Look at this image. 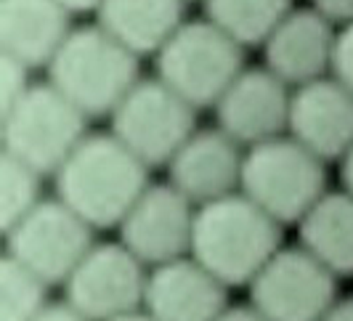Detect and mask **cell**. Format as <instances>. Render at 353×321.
Here are the masks:
<instances>
[{
	"instance_id": "obj_1",
	"label": "cell",
	"mask_w": 353,
	"mask_h": 321,
	"mask_svg": "<svg viewBox=\"0 0 353 321\" xmlns=\"http://www.w3.org/2000/svg\"><path fill=\"white\" fill-rule=\"evenodd\" d=\"M56 199L93 231L117 229L149 186V167L112 133H90L53 176Z\"/></svg>"
},
{
	"instance_id": "obj_2",
	"label": "cell",
	"mask_w": 353,
	"mask_h": 321,
	"mask_svg": "<svg viewBox=\"0 0 353 321\" xmlns=\"http://www.w3.org/2000/svg\"><path fill=\"white\" fill-rule=\"evenodd\" d=\"M279 250L282 226L261 213L248 196L231 194L196 207L189 258L226 289L250 287Z\"/></svg>"
},
{
	"instance_id": "obj_3",
	"label": "cell",
	"mask_w": 353,
	"mask_h": 321,
	"mask_svg": "<svg viewBox=\"0 0 353 321\" xmlns=\"http://www.w3.org/2000/svg\"><path fill=\"white\" fill-rule=\"evenodd\" d=\"M139 61V56L106 35L99 24L74 27L46 70V83L88 120L112 117V112L141 80Z\"/></svg>"
},
{
	"instance_id": "obj_4",
	"label": "cell",
	"mask_w": 353,
	"mask_h": 321,
	"mask_svg": "<svg viewBox=\"0 0 353 321\" xmlns=\"http://www.w3.org/2000/svg\"><path fill=\"white\" fill-rule=\"evenodd\" d=\"M327 191V165L290 136L245 152L239 194L282 229L298 226Z\"/></svg>"
},
{
	"instance_id": "obj_5",
	"label": "cell",
	"mask_w": 353,
	"mask_h": 321,
	"mask_svg": "<svg viewBox=\"0 0 353 321\" xmlns=\"http://www.w3.org/2000/svg\"><path fill=\"white\" fill-rule=\"evenodd\" d=\"M245 70V48L208 19L183 21L154 56V77L196 112L215 107Z\"/></svg>"
},
{
	"instance_id": "obj_6",
	"label": "cell",
	"mask_w": 353,
	"mask_h": 321,
	"mask_svg": "<svg viewBox=\"0 0 353 321\" xmlns=\"http://www.w3.org/2000/svg\"><path fill=\"white\" fill-rule=\"evenodd\" d=\"M88 136V117L48 83H35L17 107L0 114L3 154L43 178H53Z\"/></svg>"
},
{
	"instance_id": "obj_7",
	"label": "cell",
	"mask_w": 353,
	"mask_h": 321,
	"mask_svg": "<svg viewBox=\"0 0 353 321\" xmlns=\"http://www.w3.org/2000/svg\"><path fill=\"white\" fill-rule=\"evenodd\" d=\"M196 130V109L157 77H141L109 117V133L149 170L168 167Z\"/></svg>"
},
{
	"instance_id": "obj_8",
	"label": "cell",
	"mask_w": 353,
	"mask_h": 321,
	"mask_svg": "<svg viewBox=\"0 0 353 321\" xmlns=\"http://www.w3.org/2000/svg\"><path fill=\"white\" fill-rule=\"evenodd\" d=\"M93 229L56 196L43 199L27 218L6 231V255L48 287H64L93 250Z\"/></svg>"
},
{
	"instance_id": "obj_9",
	"label": "cell",
	"mask_w": 353,
	"mask_h": 321,
	"mask_svg": "<svg viewBox=\"0 0 353 321\" xmlns=\"http://www.w3.org/2000/svg\"><path fill=\"white\" fill-rule=\"evenodd\" d=\"M149 268L120 242L93 245L64 284V303L85 321H120L141 313Z\"/></svg>"
},
{
	"instance_id": "obj_10",
	"label": "cell",
	"mask_w": 353,
	"mask_h": 321,
	"mask_svg": "<svg viewBox=\"0 0 353 321\" xmlns=\"http://www.w3.org/2000/svg\"><path fill=\"white\" fill-rule=\"evenodd\" d=\"M248 292L265 321H321L337 303V279L295 245L276 252Z\"/></svg>"
},
{
	"instance_id": "obj_11",
	"label": "cell",
	"mask_w": 353,
	"mask_h": 321,
	"mask_svg": "<svg viewBox=\"0 0 353 321\" xmlns=\"http://www.w3.org/2000/svg\"><path fill=\"white\" fill-rule=\"evenodd\" d=\"M196 207L170 183H149L117 226L120 245L149 268L189 258Z\"/></svg>"
},
{
	"instance_id": "obj_12",
	"label": "cell",
	"mask_w": 353,
	"mask_h": 321,
	"mask_svg": "<svg viewBox=\"0 0 353 321\" xmlns=\"http://www.w3.org/2000/svg\"><path fill=\"white\" fill-rule=\"evenodd\" d=\"M292 90L265 67L245 70L212 107L215 127L245 152L287 136Z\"/></svg>"
},
{
	"instance_id": "obj_13",
	"label": "cell",
	"mask_w": 353,
	"mask_h": 321,
	"mask_svg": "<svg viewBox=\"0 0 353 321\" xmlns=\"http://www.w3.org/2000/svg\"><path fill=\"white\" fill-rule=\"evenodd\" d=\"M337 30L308 8H292L263 43V67L290 90L332 74Z\"/></svg>"
},
{
	"instance_id": "obj_14",
	"label": "cell",
	"mask_w": 353,
	"mask_h": 321,
	"mask_svg": "<svg viewBox=\"0 0 353 321\" xmlns=\"http://www.w3.org/2000/svg\"><path fill=\"white\" fill-rule=\"evenodd\" d=\"M245 149L218 127H199L170 160L168 183L194 207L239 194Z\"/></svg>"
},
{
	"instance_id": "obj_15",
	"label": "cell",
	"mask_w": 353,
	"mask_h": 321,
	"mask_svg": "<svg viewBox=\"0 0 353 321\" xmlns=\"http://www.w3.org/2000/svg\"><path fill=\"white\" fill-rule=\"evenodd\" d=\"M287 136L324 165L343 162L353 149V93L335 77L292 90Z\"/></svg>"
},
{
	"instance_id": "obj_16",
	"label": "cell",
	"mask_w": 353,
	"mask_h": 321,
	"mask_svg": "<svg viewBox=\"0 0 353 321\" xmlns=\"http://www.w3.org/2000/svg\"><path fill=\"white\" fill-rule=\"evenodd\" d=\"M229 308V289L192 258L149 271L141 313L152 321H218Z\"/></svg>"
},
{
	"instance_id": "obj_17",
	"label": "cell",
	"mask_w": 353,
	"mask_h": 321,
	"mask_svg": "<svg viewBox=\"0 0 353 321\" xmlns=\"http://www.w3.org/2000/svg\"><path fill=\"white\" fill-rule=\"evenodd\" d=\"M72 14L56 0H0V54L48 70L72 35Z\"/></svg>"
},
{
	"instance_id": "obj_18",
	"label": "cell",
	"mask_w": 353,
	"mask_h": 321,
	"mask_svg": "<svg viewBox=\"0 0 353 321\" xmlns=\"http://www.w3.org/2000/svg\"><path fill=\"white\" fill-rule=\"evenodd\" d=\"M186 0H104L96 24L130 54L157 56V51L183 27Z\"/></svg>"
},
{
	"instance_id": "obj_19",
	"label": "cell",
	"mask_w": 353,
	"mask_h": 321,
	"mask_svg": "<svg viewBox=\"0 0 353 321\" xmlns=\"http://www.w3.org/2000/svg\"><path fill=\"white\" fill-rule=\"evenodd\" d=\"M298 247L335 279L353 276V196L327 191L298 223Z\"/></svg>"
},
{
	"instance_id": "obj_20",
	"label": "cell",
	"mask_w": 353,
	"mask_h": 321,
	"mask_svg": "<svg viewBox=\"0 0 353 321\" xmlns=\"http://www.w3.org/2000/svg\"><path fill=\"white\" fill-rule=\"evenodd\" d=\"M202 11L215 30L248 51L263 48L292 11V0H202Z\"/></svg>"
},
{
	"instance_id": "obj_21",
	"label": "cell",
	"mask_w": 353,
	"mask_h": 321,
	"mask_svg": "<svg viewBox=\"0 0 353 321\" xmlns=\"http://www.w3.org/2000/svg\"><path fill=\"white\" fill-rule=\"evenodd\" d=\"M48 289L43 279L3 255L0 260V321H37L48 311Z\"/></svg>"
},
{
	"instance_id": "obj_22",
	"label": "cell",
	"mask_w": 353,
	"mask_h": 321,
	"mask_svg": "<svg viewBox=\"0 0 353 321\" xmlns=\"http://www.w3.org/2000/svg\"><path fill=\"white\" fill-rule=\"evenodd\" d=\"M43 176L0 152V231H11L43 202Z\"/></svg>"
},
{
	"instance_id": "obj_23",
	"label": "cell",
	"mask_w": 353,
	"mask_h": 321,
	"mask_svg": "<svg viewBox=\"0 0 353 321\" xmlns=\"http://www.w3.org/2000/svg\"><path fill=\"white\" fill-rule=\"evenodd\" d=\"M32 70L11 56L0 54V114L14 109L32 90Z\"/></svg>"
},
{
	"instance_id": "obj_24",
	"label": "cell",
	"mask_w": 353,
	"mask_h": 321,
	"mask_svg": "<svg viewBox=\"0 0 353 321\" xmlns=\"http://www.w3.org/2000/svg\"><path fill=\"white\" fill-rule=\"evenodd\" d=\"M343 88L353 93V27H345L337 32L335 59H332V74Z\"/></svg>"
},
{
	"instance_id": "obj_25",
	"label": "cell",
	"mask_w": 353,
	"mask_h": 321,
	"mask_svg": "<svg viewBox=\"0 0 353 321\" xmlns=\"http://www.w3.org/2000/svg\"><path fill=\"white\" fill-rule=\"evenodd\" d=\"M311 8L321 19H327L337 32L353 27V0H311Z\"/></svg>"
},
{
	"instance_id": "obj_26",
	"label": "cell",
	"mask_w": 353,
	"mask_h": 321,
	"mask_svg": "<svg viewBox=\"0 0 353 321\" xmlns=\"http://www.w3.org/2000/svg\"><path fill=\"white\" fill-rule=\"evenodd\" d=\"M37 321H85V319H80V316L72 311L70 305L61 300V303L48 305V311H46V313H43Z\"/></svg>"
},
{
	"instance_id": "obj_27",
	"label": "cell",
	"mask_w": 353,
	"mask_h": 321,
	"mask_svg": "<svg viewBox=\"0 0 353 321\" xmlns=\"http://www.w3.org/2000/svg\"><path fill=\"white\" fill-rule=\"evenodd\" d=\"M218 321H265L261 313H255L250 305H229Z\"/></svg>"
},
{
	"instance_id": "obj_28",
	"label": "cell",
	"mask_w": 353,
	"mask_h": 321,
	"mask_svg": "<svg viewBox=\"0 0 353 321\" xmlns=\"http://www.w3.org/2000/svg\"><path fill=\"white\" fill-rule=\"evenodd\" d=\"M321 321H353V298L337 300Z\"/></svg>"
},
{
	"instance_id": "obj_29",
	"label": "cell",
	"mask_w": 353,
	"mask_h": 321,
	"mask_svg": "<svg viewBox=\"0 0 353 321\" xmlns=\"http://www.w3.org/2000/svg\"><path fill=\"white\" fill-rule=\"evenodd\" d=\"M56 3L64 6L72 17H74V14H96L104 0H56Z\"/></svg>"
},
{
	"instance_id": "obj_30",
	"label": "cell",
	"mask_w": 353,
	"mask_h": 321,
	"mask_svg": "<svg viewBox=\"0 0 353 321\" xmlns=\"http://www.w3.org/2000/svg\"><path fill=\"white\" fill-rule=\"evenodd\" d=\"M340 189L353 196V149L345 154V160L340 162Z\"/></svg>"
},
{
	"instance_id": "obj_31",
	"label": "cell",
	"mask_w": 353,
	"mask_h": 321,
	"mask_svg": "<svg viewBox=\"0 0 353 321\" xmlns=\"http://www.w3.org/2000/svg\"><path fill=\"white\" fill-rule=\"evenodd\" d=\"M120 321H152L149 316H143V313H133V316H128V319H120Z\"/></svg>"
},
{
	"instance_id": "obj_32",
	"label": "cell",
	"mask_w": 353,
	"mask_h": 321,
	"mask_svg": "<svg viewBox=\"0 0 353 321\" xmlns=\"http://www.w3.org/2000/svg\"><path fill=\"white\" fill-rule=\"evenodd\" d=\"M186 3H189V0H186Z\"/></svg>"
}]
</instances>
